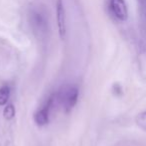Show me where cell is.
Masks as SVG:
<instances>
[{
	"label": "cell",
	"instance_id": "cell-1",
	"mask_svg": "<svg viewBox=\"0 0 146 146\" xmlns=\"http://www.w3.org/2000/svg\"><path fill=\"white\" fill-rule=\"evenodd\" d=\"M29 24L38 38H45L49 31V21L46 10L42 7H34L29 11Z\"/></svg>",
	"mask_w": 146,
	"mask_h": 146
},
{
	"label": "cell",
	"instance_id": "cell-2",
	"mask_svg": "<svg viewBox=\"0 0 146 146\" xmlns=\"http://www.w3.org/2000/svg\"><path fill=\"white\" fill-rule=\"evenodd\" d=\"M79 96L78 88L74 85L62 86L57 93L54 94L55 101L62 107L66 113L70 112L73 107L76 105Z\"/></svg>",
	"mask_w": 146,
	"mask_h": 146
},
{
	"label": "cell",
	"instance_id": "cell-3",
	"mask_svg": "<svg viewBox=\"0 0 146 146\" xmlns=\"http://www.w3.org/2000/svg\"><path fill=\"white\" fill-rule=\"evenodd\" d=\"M54 102H55V98H54V94H53V95H51L46 100L44 105L34 113L33 119H34V122L38 126H44L49 122V114H50V110L52 108Z\"/></svg>",
	"mask_w": 146,
	"mask_h": 146
},
{
	"label": "cell",
	"instance_id": "cell-4",
	"mask_svg": "<svg viewBox=\"0 0 146 146\" xmlns=\"http://www.w3.org/2000/svg\"><path fill=\"white\" fill-rule=\"evenodd\" d=\"M109 8L117 20L125 21L128 18V8L125 0H110Z\"/></svg>",
	"mask_w": 146,
	"mask_h": 146
},
{
	"label": "cell",
	"instance_id": "cell-5",
	"mask_svg": "<svg viewBox=\"0 0 146 146\" xmlns=\"http://www.w3.org/2000/svg\"><path fill=\"white\" fill-rule=\"evenodd\" d=\"M56 21L59 36L63 39L66 35V13L62 0L56 1Z\"/></svg>",
	"mask_w": 146,
	"mask_h": 146
},
{
	"label": "cell",
	"instance_id": "cell-6",
	"mask_svg": "<svg viewBox=\"0 0 146 146\" xmlns=\"http://www.w3.org/2000/svg\"><path fill=\"white\" fill-rule=\"evenodd\" d=\"M10 87L8 85H3L0 87V106H4L7 104L10 98Z\"/></svg>",
	"mask_w": 146,
	"mask_h": 146
},
{
	"label": "cell",
	"instance_id": "cell-7",
	"mask_svg": "<svg viewBox=\"0 0 146 146\" xmlns=\"http://www.w3.org/2000/svg\"><path fill=\"white\" fill-rule=\"evenodd\" d=\"M15 115V108L12 104L6 105L3 110V116L6 120H11Z\"/></svg>",
	"mask_w": 146,
	"mask_h": 146
}]
</instances>
